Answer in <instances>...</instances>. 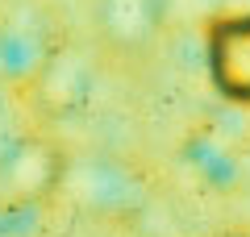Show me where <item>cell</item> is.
<instances>
[{"mask_svg":"<svg viewBox=\"0 0 250 237\" xmlns=\"http://www.w3.org/2000/svg\"><path fill=\"white\" fill-rule=\"evenodd\" d=\"M62 25L46 0H4L0 4V88L9 96H25L54 50L62 42Z\"/></svg>","mask_w":250,"mask_h":237,"instance_id":"6da1fadb","label":"cell"},{"mask_svg":"<svg viewBox=\"0 0 250 237\" xmlns=\"http://www.w3.org/2000/svg\"><path fill=\"white\" fill-rule=\"evenodd\" d=\"M96 75H100V50L96 46L62 38L59 50L46 59V67L38 71V79L25 88L21 100H25L42 121H62V117H75L92 100Z\"/></svg>","mask_w":250,"mask_h":237,"instance_id":"7a4b0ae2","label":"cell"},{"mask_svg":"<svg viewBox=\"0 0 250 237\" xmlns=\"http://www.w3.org/2000/svg\"><path fill=\"white\" fill-rule=\"evenodd\" d=\"M67 162H71L67 150L46 129H25L0 150V187L13 204L34 208V204L59 196Z\"/></svg>","mask_w":250,"mask_h":237,"instance_id":"3957f363","label":"cell"},{"mask_svg":"<svg viewBox=\"0 0 250 237\" xmlns=\"http://www.w3.org/2000/svg\"><path fill=\"white\" fill-rule=\"evenodd\" d=\"M71 200H80L92 217H129V212L142 208L146 187L142 179L134 175L129 167L113 162V158H80V162H67V175H62V187Z\"/></svg>","mask_w":250,"mask_h":237,"instance_id":"277c9868","label":"cell"},{"mask_svg":"<svg viewBox=\"0 0 250 237\" xmlns=\"http://www.w3.org/2000/svg\"><path fill=\"white\" fill-rule=\"evenodd\" d=\"M92 34L108 59H146L163 34V0H92Z\"/></svg>","mask_w":250,"mask_h":237,"instance_id":"5b68a950","label":"cell"},{"mask_svg":"<svg viewBox=\"0 0 250 237\" xmlns=\"http://www.w3.org/2000/svg\"><path fill=\"white\" fill-rule=\"evenodd\" d=\"M208 75L229 100H250V17H225L213 25Z\"/></svg>","mask_w":250,"mask_h":237,"instance_id":"8992f818","label":"cell"}]
</instances>
